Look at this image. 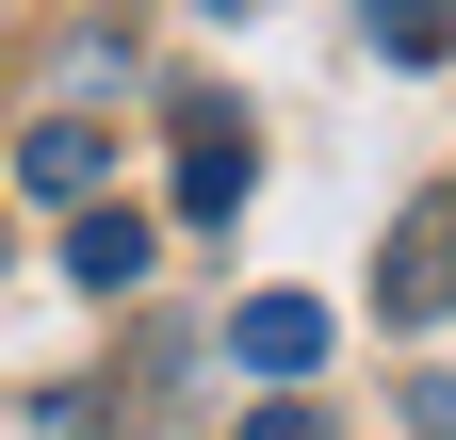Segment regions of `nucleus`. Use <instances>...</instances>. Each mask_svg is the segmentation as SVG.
Instances as JSON below:
<instances>
[{
  "label": "nucleus",
  "mask_w": 456,
  "mask_h": 440,
  "mask_svg": "<svg viewBox=\"0 0 456 440\" xmlns=\"http://www.w3.org/2000/svg\"><path fill=\"white\" fill-rule=\"evenodd\" d=\"M375 310H391V326H440V310H456V196H424L408 229H391V261H375Z\"/></svg>",
  "instance_id": "nucleus-1"
},
{
  "label": "nucleus",
  "mask_w": 456,
  "mask_h": 440,
  "mask_svg": "<svg viewBox=\"0 0 456 440\" xmlns=\"http://www.w3.org/2000/svg\"><path fill=\"white\" fill-rule=\"evenodd\" d=\"M228 359H245V375H310L326 359V294H245V310H228Z\"/></svg>",
  "instance_id": "nucleus-2"
},
{
  "label": "nucleus",
  "mask_w": 456,
  "mask_h": 440,
  "mask_svg": "<svg viewBox=\"0 0 456 440\" xmlns=\"http://www.w3.org/2000/svg\"><path fill=\"white\" fill-rule=\"evenodd\" d=\"M66 278H82V294H131V278H147V212H131V196H82V229H66Z\"/></svg>",
  "instance_id": "nucleus-3"
},
{
  "label": "nucleus",
  "mask_w": 456,
  "mask_h": 440,
  "mask_svg": "<svg viewBox=\"0 0 456 440\" xmlns=\"http://www.w3.org/2000/svg\"><path fill=\"white\" fill-rule=\"evenodd\" d=\"M17 180H33V196H66V212H82V196L114 180V131H98V115H49V131L17 147Z\"/></svg>",
  "instance_id": "nucleus-4"
},
{
  "label": "nucleus",
  "mask_w": 456,
  "mask_h": 440,
  "mask_svg": "<svg viewBox=\"0 0 456 440\" xmlns=\"http://www.w3.org/2000/svg\"><path fill=\"white\" fill-rule=\"evenodd\" d=\"M245 180H261L245 131H212V115H196V147H180V212H196V229H228V212H245Z\"/></svg>",
  "instance_id": "nucleus-5"
},
{
  "label": "nucleus",
  "mask_w": 456,
  "mask_h": 440,
  "mask_svg": "<svg viewBox=\"0 0 456 440\" xmlns=\"http://www.w3.org/2000/svg\"><path fill=\"white\" fill-rule=\"evenodd\" d=\"M391 66H456V0H359Z\"/></svg>",
  "instance_id": "nucleus-6"
},
{
  "label": "nucleus",
  "mask_w": 456,
  "mask_h": 440,
  "mask_svg": "<svg viewBox=\"0 0 456 440\" xmlns=\"http://www.w3.org/2000/svg\"><path fill=\"white\" fill-rule=\"evenodd\" d=\"M245 440H326V408H294V392H261V408H245Z\"/></svg>",
  "instance_id": "nucleus-7"
},
{
  "label": "nucleus",
  "mask_w": 456,
  "mask_h": 440,
  "mask_svg": "<svg viewBox=\"0 0 456 440\" xmlns=\"http://www.w3.org/2000/svg\"><path fill=\"white\" fill-rule=\"evenodd\" d=\"M0 261H17V245H0Z\"/></svg>",
  "instance_id": "nucleus-8"
}]
</instances>
